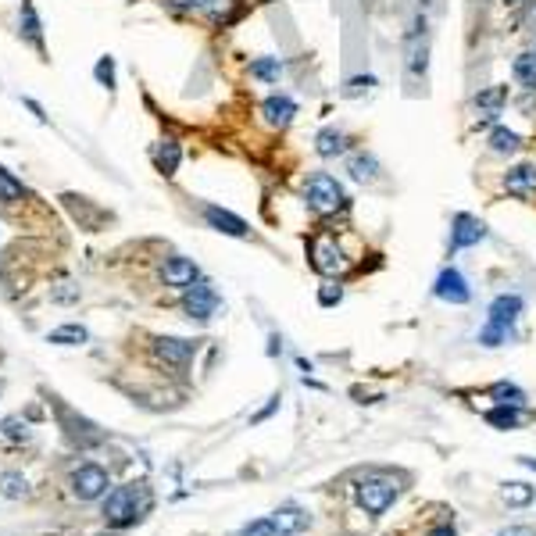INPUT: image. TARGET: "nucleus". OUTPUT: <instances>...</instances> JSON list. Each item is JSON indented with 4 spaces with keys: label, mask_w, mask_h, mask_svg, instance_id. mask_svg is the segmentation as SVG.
I'll list each match as a JSON object with an SVG mask.
<instances>
[{
    "label": "nucleus",
    "mask_w": 536,
    "mask_h": 536,
    "mask_svg": "<svg viewBox=\"0 0 536 536\" xmlns=\"http://www.w3.org/2000/svg\"><path fill=\"white\" fill-rule=\"evenodd\" d=\"M497 190L508 201H522V204H536V157H515L497 172Z\"/></svg>",
    "instance_id": "39448f33"
},
{
    "label": "nucleus",
    "mask_w": 536,
    "mask_h": 536,
    "mask_svg": "<svg viewBox=\"0 0 536 536\" xmlns=\"http://www.w3.org/2000/svg\"><path fill=\"white\" fill-rule=\"evenodd\" d=\"M525 136L518 133V129H511L508 122H501V126H494V129H486L483 133V150H486V157H497V161H515V157H522L525 154Z\"/></svg>",
    "instance_id": "9b49d317"
},
{
    "label": "nucleus",
    "mask_w": 536,
    "mask_h": 536,
    "mask_svg": "<svg viewBox=\"0 0 536 536\" xmlns=\"http://www.w3.org/2000/svg\"><path fill=\"white\" fill-rule=\"evenodd\" d=\"M497 536H536V529H532V525H508V529H501Z\"/></svg>",
    "instance_id": "4c0bfd02"
},
{
    "label": "nucleus",
    "mask_w": 536,
    "mask_h": 536,
    "mask_svg": "<svg viewBox=\"0 0 536 536\" xmlns=\"http://www.w3.org/2000/svg\"><path fill=\"white\" fill-rule=\"evenodd\" d=\"M429 536H458V532H455V525H440V529H433Z\"/></svg>",
    "instance_id": "58836bf2"
},
{
    "label": "nucleus",
    "mask_w": 536,
    "mask_h": 536,
    "mask_svg": "<svg viewBox=\"0 0 536 536\" xmlns=\"http://www.w3.org/2000/svg\"><path fill=\"white\" fill-rule=\"evenodd\" d=\"M511 97H515V86H508V82L479 86L472 94V101H469V129L472 133H486V129L501 126L508 108H511Z\"/></svg>",
    "instance_id": "20e7f679"
},
{
    "label": "nucleus",
    "mask_w": 536,
    "mask_h": 536,
    "mask_svg": "<svg viewBox=\"0 0 536 536\" xmlns=\"http://www.w3.org/2000/svg\"><path fill=\"white\" fill-rule=\"evenodd\" d=\"M304 250H308V264L322 279H343L354 268V257L343 247V229H336V226H318L304 240Z\"/></svg>",
    "instance_id": "f03ea898"
},
{
    "label": "nucleus",
    "mask_w": 536,
    "mask_h": 536,
    "mask_svg": "<svg viewBox=\"0 0 536 536\" xmlns=\"http://www.w3.org/2000/svg\"><path fill=\"white\" fill-rule=\"evenodd\" d=\"M165 4L183 15H201L211 26H229L240 19V0H165Z\"/></svg>",
    "instance_id": "9d476101"
},
{
    "label": "nucleus",
    "mask_w": 536,
    "mask_h": 536,
    "mask_svg": "<svg viewBox=\"0 0 536 536\" xmlns=\"http://www.w3.org/2000/svg\"><path fill=\"white\" fill-rule=\"evenodd\" d=\"M532 47H536V43H532Z\"/></svg>",
    "instance_id": "37998d69"
},
{
    "label": "nucleus",
    "mask_w": 536,
    "mask_h": 536,
    "mask_svg": "<svg viewBox=\"0 0 536 536\" xmlns=\"http://www.w3.org/2000/svg\"><path fill=\"white\" fill-rule=\"evenodd\" d=\"M343 175H347V183L365 187V190L387 183V168H383L379 154H376L372 147H362V143H357V147L343 157Z\"/></svg>",
    "instance_id": "423d86ee"
},
{
    "label": "nucleus",
    "mask_w": 536,
    "mask_h": 536,
    "mask_svg": "<svg viewBox=\"0 0 536 536\" xmlns=\"http://www.w3.org/2000/svg\"><path fill=\"white\" fill-rule=\"evenodd\" d=\"M397 497V479L390 476H369L357 483V504H362L369 515H383Z\"/></svg>",
    "instance_id": "ddd939ff"
},
{
    "label": "nucleus",
    "mask_w": 536,
    "mask_h": 536,
    "mask_svg": "<svg viewBox=\"0 0 536 536\" xmlns=\"http://www.w3.org/2000/svg\"><path fill=\"white\" fill-rule=\"evenodd\" d=\"M343 279H322V287H318V304L322 308H340L343 304Z\"/></svg>",
    "instance_id": "cd10ccee"
},
{
    "label": "nucleus",
    "mask_w": 536,
    "mask_h": 536,
    "mask_svg": "<svg viewBox=\"0 0 536 536\" xmlns=\"http://www.w3.org/2000/svg\"><path fill=\"white\" fill-rule=\"evenodd\" d=\"M490 240V226L472 215V211H455L451 215V233H447V257H455L462 250H472Z\"/></svg>",
    "instance_id": "6e6552de"
},
{
    "label": "nucleus",
    "mask_w": 536,
    "mask_h": 536,
    "mask_svg": "<svg viewBox=\"0 0 536 536\" xmlns=\"http://www.w3.org/2000/svg\"><path fill=\"white\" fill-rule=\"evenodd\" d=\"M508 75H511V86L522 89V94H536V47H522L511 65H508Z\"/></svg>",
    "instance_id": "aec40b11"
},
{
    "label": "nucleus",
    "mask_w": 536,
    "mask_h": 536,
    "mask_svg": "<svg viewBox=\"0 0 536 536\" xmlns=\"http://www.w3.org/2000/svg\"><path fill=\"white\" fill-rule=\"evenodd\" d=\"M532 15H536V0H532Z\"/></svg>",
    "instance_id": "79ce46f5"
},
{
    "label": "nucleus",
    "mask_w": 536,
    "mask_h": 536,
    "mask_svg": "<svg viewBox=\"0 0 536 536\" xmlns=\"http://www.w3.org/2000/svg\"><path fill=\"white\" fill-rule=\"evenodd\" d=\"M283 72H287V65H283V57H276V54H257V57H250V65H247V75H250L254 82H261V86H276V82L283 79Z\"/></svg>",
    "instance_id": "4be33fe9"
},
{
    "label": "nucleus",
    "mask_w": 536,
    "mask_h": 536,
    "mask_svg": "<svg viewBox=\"0 0 536 536\" xmlns=\"http://www.w3.org/2000/svg\"><path fill=\"white\" fill-rule=\"evenodd\" d=\"M161 279H165V287L187 290V287H194V283L201 279V268H197L190 257H183V254H172V257H165V264H161Z\"/></svg>",
    "instance_id": "6ab92c4d"
},
{
    "label": "nucleus",
    "mask_w": 536,
    "mask_h": 536,
    "mask_svg": "<svg viewBox=\"0 0 536 536\" xmlns=\"http://www.w3.org/2000/svg\"><path fill=\"white\" fill-rule=\"evenodd\" d=\"M404 72L411 79H425L429 72V19L415 11L408 33H404Z\"/></svg>",
    "instance_id": "0eeeda50"
},
{
    "label": "nucleus",
    "mask_w": 536,
    "mask_h": 536,
    "mask_svg": "<svg viewBox=\"0 0 536 536\" xmlns=\"http://www.w3.org/2000/svg\"><path fill=\"white\" fill-rule=\"evenodd\" d=\"M0 494H4V497H22L26 494V479L19 476V472H4V476H0Z\"/></svg>",
    "instance_id": "2f4dec72"
},
{
    "label": "nucleus",
    "mask_w": 536,
    "mask_h": 536,
    "mask_svg": "<svg viewBox=\"0 0 536 536\" xmlns=\"http://www.w3.org/2000/svg\"><path fill=\"white\" fill-rule=\"evenodd\" d=\"M433 297L443 301V304H451V308H465L472 301V287H469L462 268H455V264L440 268V276L433 279Z\"/></svg>",
    "instance_id": "f8f14e48"
},
{
    "label": "nucleus",
    "mask_w": 536,
    "mask_h": 536,
    "mask_svg": "<svg viewBox=\"0 0 536 536\" xmlns=\"http://www.w3.org/2000/svg\"><path fill=\"white\" fill-rule=\"evenodd\" d=\"M486 422L494 429H515L522 422V404H497L486 411Z\"/></svg>",
    "instance_id": "a878e982"
},
{
    "label": "nucleus",
    "mask_w": 536,
    "mask_h": 536,
    "mask_svg": "<svg viewBox=\"0 0 536 536\" xmlns=\"http://www.w3.org/2000/svg\"><path fill=\"white\" fill-rule=\"evenodd\" d=\"M501 4H508V8H518V4H532V0H501Z\"/></svg>",
    "instance_id": "a19ab883"
},
{
    "label": "nucleus",
    "mask_w": 536,
    "mask_h": 536,
    "mask_svg": "<svg viewBox=\"0 0 536 536\" xmlns=\"http://www.w3.org/2000/svg\"><path fill=\"white\" fill-rule=\"evenodd\" d=\"M22 197H26L22 179H15L4 165H0V204H11V201H22Z\"/></svg>",
    "instance_id": "bb28decb"
},
{
    "label": "nucleus",
    "mask_w": 536,
    "mask_h": 536,
    "mask_svg": "<svg viewBox=\"0 0 536 536\" xmlns=\"http://www.w3.org/2000/svg\"><path fill=\"white\" fill-rule=\"evenodd\" d=\"M243 536H276V525H272V518H257V522L243 525Z\"/></svg>",
    "instance_id": "c9c22d12"
},
{
    "label": "nucleus",
    "mask_w": 536,
    "mask_h": 536,
    "mask_svg": "<svg viewBox=\"0 0 536 536\" xmlns=\"http://www.w3.org/2000/svg\"><path fill=\"white\" fill-rule=\"evenodd\" d=\"M104 518H108V525H133L136 518H140V497H136V486H119L111 497H108V504H104Z\"/></svg>",
    "instance_id": "dca6fc26"
},
{
    "label": "nucleus",
    "mask_w": 536,
    "mask_h": 536,
    "mask_svg": "<svg viewBox=\"0 0 536 536\" xmlns=\"http://www.w3.org/2000/svg\"><path fill=\"white\" fill-rule=\"evenodd\" d=\"M490 397H494L497 404H525V390L515 387V383H504V379L490 387Z\"/></svg>",
    "instance_id": "c85d7f7f"
},
{
    "label": "nucleus",
    "mask_w": 536,
    "mask_h": 536,
    "mask_svg": "<svg viewBox=\"0 0 536 536\" xmlns=\"http://www.w3.org/2000/svg\"><path fill=\"white\" fill-rule=\"evenodd\" d=\"M501 497H504L508 504H515V508H522V504H529V501H532V486H525V483H504V490H501Z\"/></svg>",
    "instance_id": "c756f323"
},
{
    "label": "nucleus",
    "mask_w": 536,
    "mask_h": 536,
    "mask_svg": "<svg viewBox=\"0 0 536 536\" xmlns=\"http://www.w3.org/2000/svg\"><path fill=\"white\" fill-rule=\"evenodd\" d=\"M150 161L165 179H172L179 172V165H183V147H179V140H157L150 147Z\"/></svg>",
    "instance_id": "5701e85b"
},
{
    "label": "nucleus",
    "mask_w": 536,
    "mask_h": 536,
    "mask_svg": "<svg viewBox=\"0 0 536 536\" xmlns=\"http://www.w3.org/2000/svg\"><path fill=\"white\" fill-rule=\"evenodd\" d=\"M50 343H86V329L82 325H61L50 333Z\"/></svg>",
    "instance_id": "473e14b6"
},
{
    "label": "nucleus",
    "mask_w": 536,
    "mask_h": 536,
    "mask_svg": "<svg viewBox=\"0 0 536 536\" xmlns=\"http://www.w3.org/2000/svg\"><path fill=\"white\" fill-rule=\"evenodd\" d=\"M94 75H97L101 86H115V57H101L97 68H94Z\"/></svg>",
    "instance_id": "f704fd0d"
},
{
    "label": "nucleus",
    "mask_w": 536,
    "mask_h": 536,
    "mask_svg": "<svg viewBox=\"0 0 536 536\" xmlns=\"http://www.w3.org/2000/svg\"><path fill=\"white\" fill-rule=\"evenodd\" d=\"M4 436H11V440H29V429H26V422L8 418V422H4Z\"/></svg>",
    "instance_id": "e433bc0d"
},
{
    "label": "nucleus",
    "mask_w": 536,
    "mask_h": 536,
    "mask_svg": "<svg viewBox=\"0 0 536 536\" xmlns=\"http://www.w3.org/2000/svg\"><path fill=\"white\" fill-rule=\"evenodd\" d=\"M297 115H301V104H297L290 94H283V89H276V94H268V97L257 104V119H261V126H264V129H272V133H287V129L297 122Z\"/></svg>",
    "instance_id": "1a4fd4ad"
},
{
    "label": "nucleus",
    "mask_w": 536,
    "mask_h": 536,
    "mask_svg": "<svg viewBox=\"0 0 536 536\" xmlns=\"http://www.w3.org/2000/svg\"><path fill=\"white\" fill-rule=\"evenodd\" d=\"M22 33L40 47V19H36V11H33V4H26L22 8Z\"/></svg>",
    "instance_id": "72a5a7b5"
},
{
    "label": "nucleus",
    "mask_w": 536,
    "mask_h": 536,
    "mask_svg": "<svg viewBox=\"0 0 536 536\" xmlns=\"http://www.w3.org/2000/svg\"><path fill=\"white\" fill-rule=\"evenodd\" d=\"M376 86H379V79H376L372 72H357V75H350V79L340 86V97H343V101H362V97L376 94Z\"/></svg>",
    "instance_id": "b1692460"
},
{
    "label": "nucleus",
    "mask_w": 536,
    "mask_h": 536,
    "mask_svg": "<svg viewBox=\"0 0 536 536\" xmlns=\"http://www.w3.org/2000/svg\"><path fill=\"white\" fill-rule=\"evenodd\" d=\"M301 204L318 226H336L340 229L354 211V194L347 190V183L336 172L311 168L301 179Z\"/></svg>",
    "instance_id": "f257e3e1"
},
{
    "label": "nucleus",
    "mask_w": 536,
    "mask_h": 536,
    "mask_svg": "<svg viewBox=\"0 0 536 536\" xmlns=\"http://www.w3.org/2000/svg\"><path fill=\"white\" fill-rule=\"evenodd\" d=\"M194 354H197V340H183V336H157L154 340V357L172 369H187Z\"/></svg>",
    "instance_id": "f3484780"
},
{
    "label": "nucleus",
    "mask_w": 536,
    "mask_h": 536,
    "mask_svg": "<svg viewBox=\"0 0 536 536\" xmlns=\"http://www.w3.org/2000/svg\"><path fill=\"white\" fill-rule=\"evenodd\" d=\"M511 108H515V111H522V119L536 122V94H522V89H515Z\"/></svg>",
    "instance_id": "7c9ffc66"
},
{
    "label": "nucleus",
    "mask_w": 536,
    "mask_h": 536,
    "mask_svg": "<svg viewBox=\"0 0 536 536\" xmlns=\"http://www.w3.org/2000/svg\"><path fill=\"white\" fill-rule=\"evenodd\" d=\"M522 311H525V301H522V294H497L494 301H490V308H486V322H483V329H479V343L483 347H504L508 340H511V333H515V325H518V318H522Z\"/></svg>",
    "instance_id": "7ed1b4c3"
},
{
    "label": "nucleus",
    "mask_w": 536,
    "mask_h": 536,
    "mask_svg": "<svg viewBox=\"0 0 536 536\" xmlns=\"http://www.w3.org/2000/svg\"><path fill=\"white\" fill-rule=\"evenodd\" d=\"M283 350V343H279V336H272V340H268V354H279Z\"/></svg>",
    "instance_id": "ea45409f"
},
{
    "label": "nucleus",
    "mask_w": 536,
    "mask_h": 536,
    "mask_svg": "<svg viewBox=\"0 0 536 536\" xmlns=\"http://www.w3.org/2000/svg\"><path fill=\"white\" fill-rule=\"evenodd\" d=\"M201 218L208 222V229H215V233H222V236H233V240H247V236H250V226H247L240 215H233L229 208H222V204H204V208H201Z\"/></svg>",
    "instance_id": "a211bd4d"
},
{
    "label": "nucleus",
    "mask_w": 536,
    "mask_h": 536,
    "mask_svg": "<svg viewBox=\"0 0 536 536\" xmlns=\"http://www.w3.org/2000/svg\"><path fill=\"white\" fill-rule=\"evenodd\" d=\"M72 490L82 501H94V497H101L108 490V472L101 465H82V469L72 472Z\"/></svg>",
    "instance_id": "412c9836"
},
{
    "label": "nucleus",
    "mask_w": 536,
    "mask_h": 536,
    "mask_svg": "<svg viewBox=\"0 0 536 536\" xmlns=\"http://www.w3.org/2000/svg\"><path fill=\"white\" fill-rule=\"evenodd\" d=\"M354 147H357V140H354L343 126H322V129L311 136V150H315V157H322V161H343Z\"/></svg>",
    "instance_id": "4468645a"
},
{
    "label": "nucleus",
    "mask_w": 536,
    "mask_h": 536,
    "mask_svg": "<svg viewBox=\"0 0 536 536\" xmlns=\"http://www.w3.org/2000/svg\"><path fill=\"white\" fill-rule=\"evenodd\" d=\"M272 525H276V536H290V532H304L308 529V515L301 508H283L272 515Z\"/></svg>",
    "instance_id": "393cba45"
},
{
    "label": "nucleus",
    "mask_w": 536,
    "mask_h": 536,
    "mask_svg": "<svg viewBox=\"0 0 536 536\" xmlns=\"http://www.w3.org/2000/svg\"><path fill=\"white\" fill-rule=\"evenodd\" d=\"M218 304H222V301H218L215 287L204 283V279H197L194 287L183 290V311H187V318H194V322H211L215 311H218Z\"/></svg>",
    "instance_id": "2eb2a0df"
}]
</instances>
